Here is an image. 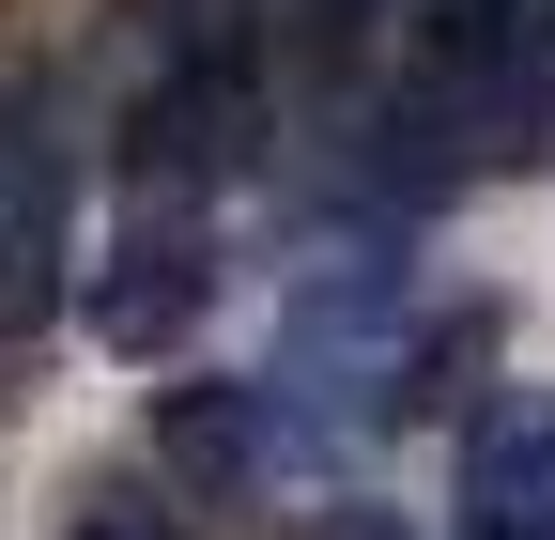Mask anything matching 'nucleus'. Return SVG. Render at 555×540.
Returning a JSON list of instances; mask_svg holds the SVG:
<instances>
[{
	"label": "nucleus",
	"instance_id": "1",
	"mask_svg": "<svg viewBox=\"0 0 555 540\" xmlns=\"http://www.w3.org/2000/svg\"><path fill=\"white\" fill-rule=\"evenodd\" d=\"M278 0H124V201H217L262 140H278Z\"/></svg>",
	"mask_w": 555,
	"mask_h": 540
},
{
	"label": "nucleus",
	"instance_id": "2",
	"mask_svg": "<svg viewBox=\"0 0 555 540\" xmlns=\"http://www.w3.org/2000/svg\"><path fill=\"white\" fill-rule=\"evenodd\" d=\"M386 185H463L540 155L555 124V0H401L386 31Z\"/></svg>",
	"mask_w": 555,
	"mask_h": 540
},
{
	"label": "nucleus",
	"instance_id": "3",
	"mask_svg": "<svg viewBox=\"0 0 555 540\" xmlns=\"http://www.w3.org/2000/svg\"><path fill=\"white\" fill-rule=\"evenodd\" d=\"M294 448H309V417L278 401V371H262V386L185 371V386H155V417H139V463H155L185 510H278Z\"/></svg>",
	"mask_w": 555,
	"mask_h": 540
},
{
	"label": "nucleus",
	"instance_id": "4",
	"mask_svg": "<svg viewBox=\"0 0 555 540\" xmlns=\"http://www.w3.org/2000/svg\"><path fill=\"white\" fill-rule=\"evenodd\" d=\"M62 262H78V155L47 93L0 78V356L62 309Z\"/></svg>",
	"mask_w": 555,
	"mask_h": 540
},
{
	"label": "nucleus",
	"instance_id": "5",
	"mask_svg": "<svg viewBox=\"0 0 555 540\" xmlns=\"http://www.w3.org/2000/svg\"><path fill=\"white\" fill-rule=\"evenodd\" d=\"M201 309H217V232H201V201H124V247L93 279V324L124 356H170Z\"/></svg>",
	"mask_w": 555,
	"mask_h": 540
},
{
	"label": "nucleus",
	"instance_id": "6",
	"mask_svg": "<svg viewBox=\"0 0 555 540\" xmlns=\"http://www.w3.org/2000/svg\"><path fill=\"white\" fill-rule=\"evenodd\" d=\"M448 540H555V386H509L494 417L463 433Z\"/></svg>",
	"mask_w": 555,
	"mask_h": 540
},
{
	"label": "nucleus",
	"instance_id": "7",
	"mask_svg": "<svg viewBox=\"0 0 555 540\" xmlns=\"http://www.w3.org/2000/svg\"><path fill=\"white\" fill-rule=\"evenodd\" d=\"M278 31H294V62L339 93V78H371V47L401 31V0H278Z\"/></svg>",
	"mask_w": 555,
	"mask_h": 540
},
{
	"label": "nucleus",
	"instance_id": "8",
	"mask_svg": "<svg viewBox=\"0 0 555 540\" xmlns=\"http://www.w3.org/2000/svg\"><path fill=\"white\" fill-rule=\"evenodd\" d=\"M62 540H185V494L155 463H124V479H78L62 494Z\"/></svg>",
	"mask_w": 555,
	"mask_h": 540
},
{
	"label": "nucleus",
	"instance_id": "9",
	"mask_svg": "<svg viewBox=\"0 0 555 540\" xmlns=\"http://www.w3.org/2000/svg\"><path fill=\"white\" fill-rule=\"evenodd\" d=\"M294 540H416V525H401V510H386V494H324V510H309V525H294Z\"/></svg>",
	"mask_w": 555,
	"mask_h": 540
}]
</instances>
